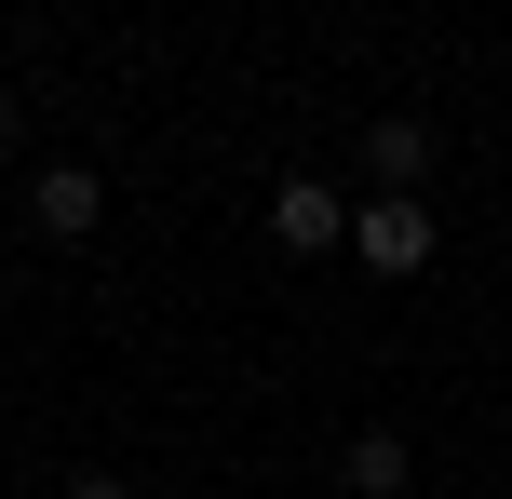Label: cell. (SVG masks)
<instances>
[{"instance_id":"3","label":"cell","mask_w":512,"mask_h":499,"mask_svg":"<svg viewBox=\"0 0 512 499\" xmlns=\"http://www.w3.org/2000/svg\"><path fill=\"white\" fill-rule=\"evenodd\" d=\"M270 243L283 257H337V243H351V203H337L324 176H283L270 189Z\"/></svg>"},{"instance_id":"5","label":"cell","mask_w":512,"mask_h":499,"mask_svg":"<svg viewBox=\"0 0 512 499\" xmlns=\"http://www.w3.org/2000/svg\"><path fill=\"white\" fill-rule=\"evenodd\" d=\"M337 473H351V499H418V486H405V432H351Z\"/></svg>"},{"instance_id":"6","label":"cell","mask_w":512,"mask_h":499,"mask_svg":"<svg viewBox=\"0 0 512 499\" xmlns=\"http://www.w3.org/2000/svg\"><path fill=\"white\" fill-rule=\"evenodd\" d=\"M68 499H135V486H108V473H95V486H68Z\"/></svg>"},{"instance_id":"4","label":"cell","mask_w":512,"mask_h":499,"mask_svg":"<svg viewBox=\"0 0 512 499\" xmlns=\"http://www.w3.org/2000/svg\"><path fill=\"white\" fill-rule=\"evenodd\" d=\"M364 176L418 189V176H432V122H418V108H378V122H364Z\"/></svg>"},{"instance_id":"8","label":"cell","mask_w":512,"mask_h":499,"mask_svg":"<svg viewBox=\"0 0 512 499\" xmlns=\"http://www.w3.org/2000/svg\"><path fill=\"white\" fill-rule=\"evenodd\" d=\"M0 149H14V95H0Z\"/></svg>"},{"instance_id":"1","label":"cell","mask_w":512,"mask_h":499,"mask_svg":"<svg viewBox=\"0 0 512 499\" xmlns=\"http://www.w3.org/2000/svg\"><path fill=\"white\" fill-rule=\"evenodd\" d=\"M432 243H445V216L418 203V189H364V203H351V257L378 270V284H418Z\"/></svg>"},{"instance_id":"7","label":"cell","mask_w":512,"mask_h":499,"mask_svg":"<svg viewBox=\"0 0 512 499\" xmlns=\"http://www.w3.org/2000/svg\"><path fill=\"white\" fill-rule=\"evenodd\" d=\"M0 284H14V230H0Z\"/></svg>"},{"instance_id":"2","label":"cell","mask_w":512,"mask_h":499,"mask_svg":"<svg viewBox=\"0 0 512 499\" xmlns=\"http://www.w3.org/2000/svg\"><path fill=\"white\" fill-rule=\"evenodd\" d=\"M27 230L95 243V230H108V176H95V162H41V176H27Z\"/></svg>"}]
</instances>
